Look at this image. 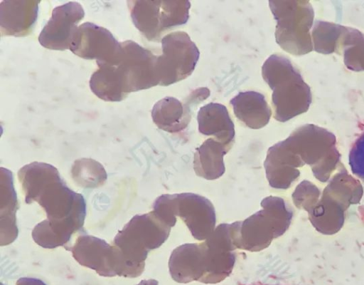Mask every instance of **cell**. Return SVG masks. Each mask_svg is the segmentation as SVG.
Segmentation results:
<instances>
[{
    "mask_svg": "<svg viewBox=\"0 0 364 285\" xmlns=\"http://www.w3.org/2000/svg\"><path fill=\"white\" fill-rule=\"evenodd\" d=\"M134 24L149 41H158L162 34L183 25L189 18L188 1H128Z\"/></svg>",
    "mask_w": 364,
    "mask_h": 285,
    "instance_id": "4",
    "label": "cell"
},
{
    "mask_svg": "<svg viewBox=\"0 0 364 285\" xmlns=\"http://www.w3.org/2000/svg\"><path fill=\"white\" fill-rule=\"evenodd\" d=\"M229 151L223 143L208 138L197 148L194 154L193 168L196 174L206 180H215L225 170L223 156Z\"/></svg>",
    "mask_w": 364,
    "mask_h": 285,
    "instance_id": "14",
    "label": "cell"
},
{
    "mask_svg": "<svg viewBox=\"0 0 364 285\" xmlns=\"http://www.w3.org/2000/svg\"><path fill=\"white\" fill-rule=\"evenodd\" d=\"M230 103L235 117L251 129H260L269 122L272 110L265 96L260 93L240 92Z\"/></svg>",
    "mask_w": 364,
    "mask_h": 285,
    "instance_id": "13",
    "label": "cell"
},
{
    "mask_svg": "<svg viewBox=\"0 0 364 285\" xmlns=\"http://www.w3.org/2000/svg\"><path fill=\"white\" fill-rule=\"evenodd\" d=\"M168 266L173 279L177 281H202L205 268L203 242L176 247L171 254Z\"/></svg>",
    "mask_w": 364,
    "mask_h": 285,
    "instance_id": "11",
    "label": "cell"
},
{
    "mask_svg": "<svg viewBox=\"0 0 364 285\" xmlns=\"http://www.w3.org/2000/svg\"><path fill=\"white\" fill-rule=\"evenodd\" d=\"M39 1H3L0 6L1 36L30 33L38 15Z\"/></svg>",
    "mask_w": 364,
    "mask_h": 285,
    "instance_id": "10",
    "label": "cell"
},
{
    "mask_svg": "<svg viewBox=\"0 0 364 285\" xmlns=\"http://www.w3.org/2000/svg\"><path fill=\"white\" fill-rule=\"evenodd\" d=\"M175 197L176 216L183 220L195 239L205 240L215 229L213 204L207 198L193 193L177 194Z\"/></svg>",
    "mask_w": 364,
    "mask_h": 285,
    "instance_id": "9",
    "label": "cell"
},
{
    "mask_svg": "<svg viewBox=\"0 0 364 285\" xmlns=\"http://www.w3.org/2000/svg\"><path fill=\"white\" fill-rule=\"evenodd\" d=\"M348 160L352 172L364 182V132L353 143Z\"/></svg>",
    "mask_w": 364,
    "mask_h": 285,
    "instance_id": "15",
    "label": "cell"
},
{
    "mask_svg": "<svg viewBox=\"0 0 364 285\" xmlns=\"http://www.w3.org/2000/svg\"><path fill=\"white\" fill-rule=\"evenodd\" d=\"M121 47L105 28L86 22L77 27L70 50L80 58L95 59L97 65L109 61Z\"/></svg>",
    "mask_w": 364,
    "mask_h": 285,
    "instance_id": "8",
    "label": "cell"
},
{
    "mask_svg": "<svg viewBox=\"0 0 364 285\" xmlns=\"http://www.w3.org/2000/svg\"><path fill=\"white\" fill-rule=\"evenodd\" d=\"M162 54L158 56L160 86H169L188 77L194 71L200 52L184 31H174L161 40Z\"/></svg>",
    "mask_w": 364,
    "mask_h": 285,
    "instance_id": "5",
    "label": "cell"
},
{
    "mask_svg": "<svg viewBox=\"0 0 364 285\" xmlns=\"http://www.w3.org/2000/svg\"><path fill=\"white\" fill-rule=\"evenodd\" d=\"M262 76L272 90V103L277 120L287 121L302 111L301 81L288 59L271 55L262 66Z\"/></svg>",
    "mask_w": 364,
    "mask_h": 285,
    "instance_id": "2",
    "label": "cell"
},
{
    "mask_svg": "<svg viewBox=\"0 0 364 285\" xmlns=\"http://www.w3.org/2000/svg\"><path fill=\"white\" fill-rule=\"evenodd\" d=\"M198 130L225 145L230 150L234 142L235 126L227 108L218 103L201 107L197 115Z\"/></svg>",
    "mask_w": 364,
    "mask_h": 285,
    "instance_id": "12",
    "label": "cell"
},
{
    "mask_svg": "<svg viewBox=\"0 0 364 285\" xmlns=\"http://www.w3.org/2000/svg\"><path fill=\"white\" fill-rule=\"evenodd\" d=\"M84 16V9L77 2L70 1L55 7L40 33L39 43L48 49H70L77 24Z\"/></svg>",
    "mask_w": 364,
    "mask_h": 285,
    "instance_id": "7",
    "label": "cell"
},
{
    "mask_svg": "<svg viewBox=\"0 0 364 285\" xmlns=\"http://www.w3.org/2000/svg\"><path fill=\"white\" fill-rule=\"evenodd\" d=\"M117 53L109 61L98 64L90 87L100 98L121 101L129 93L159 85L158 56L133 41L120 43Z\"/></svg>",
    "mask_w": 364,
    "mask_h": 285,
    "instance_id": "1",
    "label": "cell"
},
{
    "mask_svg": "<svg viewBox=\"0 0 364 285\" xmlns=\"http://www.w3.org/2000/svg\"><path fill=\"white\" fill-rule=\"evenodd\" d=\"M210 90L198 88L183 101L167 96L156 102L151 110V118L156 126L168 133H178L189 124L195 108L208 98Z\"/></svg>",
    "mask_w": 364,
    "mask_h": 285,
    "instance_id": "6",
    "label": "cell"
},
{
    "mask_svg": "<svg viewBox=\"0 0 364 285\" xmlns=\"http://www.w3.org/2000/svg\"><path fill=\"white\" fill-rule=\"evenodd\" d=\"M261 206L262 210L244 221L237 222L235 234L237 248L260 251L284 232L287 218L283 200L273 196L267 197L262 201Z\"/></svg>",
    "mask_w": 364,
    "mask_h": 285,
    "instance_id": "3",
    "label": "cell"
}]
</instances>
